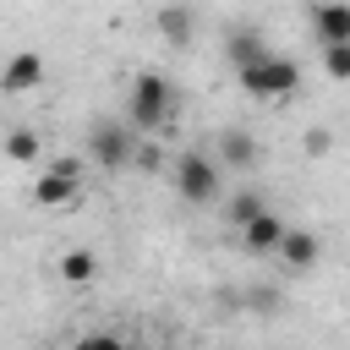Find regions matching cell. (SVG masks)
Masks as SVG:
<instances>
[{
	"label": "cell",
	"instance_id": "1",
	"mask_svg": "<svg viewBox=\"0 0 350 350\" xmlns=\"http://www.w3.org/2000/svg\"><path fill=\"white\" fill-rule=\"evenodd\" d=\"M170 115H175V88H170V77L142 71V77L131 82V98H126V126H131V131H153V126H164Z\"/></svg>",
	"mask_w": 350,
	"mask_h": 350
},
{
	"label": "cell",
	"instance_id": "2",
	"mask_svg": "<svg viewBox=\"0 0 350 350\" xmlns=\"http://www.w3.org/2000/svg\"><path fill=\"white\" fill-rule=\"evenodd\" d=\"M241 88H246L252 98H290V93L301 88V66L268 49L262 60H252V66H241Z\"/></svg>",
	"mask_w": 350,
	"mask_h": 350
},
{
	"label": "cell",
	"instance_id": "3",
	"mask_svg": "<svg viewBox=\"0 0 350 350\" xmlns=\"http://www.w3.org/2000/svg\"><path fill=\"white\" fill-rule=\"evenodd\" d=\"M88 153H93V164H104V170H126L131 153H137V131H131L126 120H98V126L88 131Z\"/></svg>",
	"mask_w": 350,
	"mask_h": 350
},
{
	"label": "cell",
	"instance_id": "4",
	"mask_svg": "<svg viewBox=\"0 0 350 350\" xmlns=\"http://www.w3.org/2000/svg\"><path fill=\"white\" fill-rule=\"evenodd\" d=\"M219 180H224V175H219V164H213L208 153H180V159H175V191H180L186 202H197V208L213 202V197H219Z\"/></svg>",
	"mask_w": 350,
	"mask_h": 350
},
{
	"label": "cell",
	"instance_id": "5",
	"mask_svg": "<svg viewBox=\"0 0 350 350\" xmlns=\"http://www.w3.org/2000/svg\"><path fill=\"white\" fill-rule=\"evenodd\" d=\"M77 186H82V159H55V164L33 180V202H38V208H60V202L77 197Z\"/></svg>",
	"mask_w": 350,
	"mask_h": 350
},
{
	"label": "cell",
	"instance_id": "6",
	"mask_svg": "<svg viewBox=\"0 0 350 350\" xmlns=\"http://www.w3.org/2000/svg\"><path fill=\"white\" fill-rule=\"evenodd\" d=\"M33 88H44V55H38V49H16V55L0 66V93L22 98V93H33Z\"/></svg>",
	"mask_w": 350,
	"mask_h": 350
},
{
	"label": "cell",
	"instance_id": "7",
	"mask_svg": "<svg viewBox=\"0 0 350 350\" xmlns=\"http://www.w3.org/2000/svg\"><path fill=\"white\" fill-rule=\"evenodd\" d=\"M312 33L317 44H350V0H317L312 5Z\"/></svg>",
	"mask_w": 350,
	"mask_h": 350
},
{
	"label": "cell",
	"instance_id": "8",
	"mask_svg": "<svg viewBox=\"0 0 350 350\" xmlns=\"http://www.w3.org/2000/svg\"><path fill=\"white\" fill-rule=\"evenodd\" d=\"M317 257H323V241H317L312 230H284V241H279V262H284L290 273L317 268Z\"/></svg>",
	"mask_w": 350,
	"mask_h": 350
},
{
	"label": "cell",
	"instance_id": "9",
	"mask_svg": "<svg viewBox=\"0 0 350 350\" xmlns=\"http://www.w3.org/2000/svg\"><path fill=\"white\" fill-rule=\"evenodd\" d=\"M219 170H246V164H257V142H252V131H241V126H230V131H219V159H213Z\"/></svg>",
	"mask_w": 350,
	"mask_h": 350
},
{
	"label": "cell",
	"instance_id": "10",
	"mask_svg": "<svg viewBox=\"0 0 350 350\" xmlns=\"http://www.w3.org/2000/svg\"><path fill=\"white\" fill-rule=\"evenodd\" d=\"M241 241H246V252H279V241H284V219H279L273 208H262V213L241 230Z\"/></svg>",
	"mask_w": 350,
	"mask_h": 350
},
{
	"label": "cell",
	"instance_id": "11",
	"mask_svg": "<svg viewBox=\"0 0 350 350\" xmlns=\"http://www.w3.org/2000/svg\"><path fill=\"white\" fill-rule=\"evenodd\" d=\"M159 33H164L175 49H191V38H197V16H191L186 5H164V11H159Z\"/></svg>",
	"mask_w": 350,
	"mask_h": 350
},
{
	"label": "cell",
	"instance_id": "12",
	"mask_svg": "<svg viewBox=\"0 0 350 350\" xmlns=\"http://www.w3.org/2000/svg\"><path fill=\"white\" fill-rule=\"evenodd\" d=\"M38 153H44V137H38L33 126H16V131L5 137V159H11V164H33Z\"/></svg>",
	"mask_w": 350,
	"mask_h": 350
},
{
	"label": "cell",
	"instance_id": "13",
	"mask_svg": "<svg viewBox=\"0 0 350 350\" xmlns=\"http://www.w3.org/2000/svg\"><path fill=\"white\" fill-rule=\"evenodd\" d=\"M93 273H98V257H93L88 246H71V252L60 257V279H66V284H88Z\"/></svg>",
	"mask_w": 350,
	"mask_h": 350
},
{
	"label": "cell",
	"instance_id": "14",
	"mask_svg": "<svg viewBox=\"0 0 350 350\" xmlns=\"http://www.w3.org/2000/svg\"><path fill=\"white\" fill-rule=\"evenodd\" d=\"M262 208H268V202H262V197H257V191H235V197H230V202H224V219H230V224H235V230H246V224H252V219H257V213H262Z\"/></svg>",
	"mask_w": 350,
	"mask_h": 350
},
{
	"label": "cell",
	"instance_id": "15",
	"mask_svg": "<svg viewBox=\"0 0 350 350\" xmlns=\"http://www.w3.org/2000/svg\"><path fill=\"white\" fill-rule=\"evenodd\" d=\"M262 55H268V44H262L257 33H235V38H230V60H235V71L252 66V60H262Z\"/></svg>",
	"mask_w": 350,
	"mask_h": 350
},
{
	"label": "cell",
	"instance_id": "16",
	"mask_svg": "<svg viewBox=\"0 0 350 350\" xmlns=\"http://www.w3.org/2000/svg\"><path fill=\"white\" fill-rule=\"evenodd\" d=\"M323 71H328L334 82H350V44H328V49H323Z\"/></svg>",
	"mask_w": 350,
	"mask_h": 350
},
{
	"label": "cell",
	"instance_id": "17",
	"mask_svg": "<svg viewBox=\"0 0 350 350\" xmlns=\"http://www.w3.org/2000/svg\"><path fill=\"white\" fill-rule=\"evenodd\" d=\"M334 148V137H328V126H312V137H306V153L317 159V153H328Z\"/></svg>",
	"mask_w": 350,
	"mask_h": 350
},
{
	"label": "cell",
	"instance_id": "18",
	"mask_svg": "<svg viewBox=\"0 0 350 350\" xmlns=\"http://www.w3.org/2000/svg\"><path fill=\"white\" fill-rule=\"evenodd\" d=\"M88 350H126L115 334H88Z\"/></svg>",
	"mask_w": 350,
	"mask_h": 350
},
{
	"label": "cell",
	"instance_id": "19",
	"mask_svg": "<svg viewBox=\"0 0 350 350\" xmlns=\"http://www.w3.org/2000/svg\"><path fill=\"white\" fill-rule=\"evenodd\" d=\"M71 350H88V339H77V345H71Z\"/></svg>",
	"mask_w": 350,
	"mask_h": 350
}]
</instances>
